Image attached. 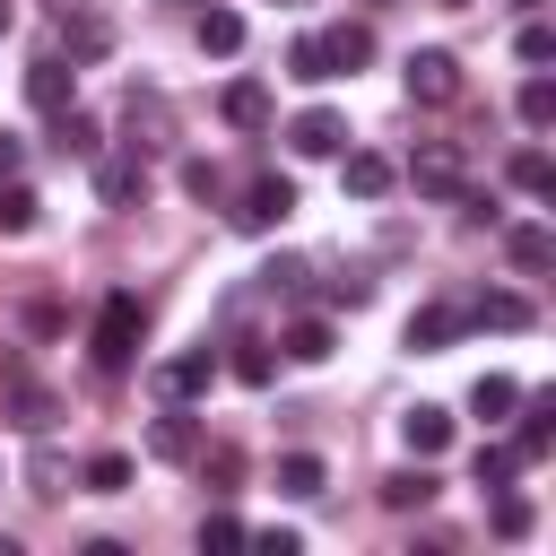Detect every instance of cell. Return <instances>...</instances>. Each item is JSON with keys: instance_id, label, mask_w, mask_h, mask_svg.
<instances>
[{"instance_id": "1", "label": "cell", "mask_w": 556, "mask_h": 556, "mask_svg": "<svg viewBox=\"0 0 556 556\" xmlns=\"http://www.w3.org/2000/svg\"><path fill=\"white\" fill-rule=\"evenodd\" d=\"M139 330H148V304H139L130 287H113L104 313H96V374H122V365L139 356Z\"/></svg>"}, {"instance_id": "2", "label": "cell", "mask_w": 556, "mask_h": 556, "mask_svg": "<svg viewBox=\"0 0 556 556\" xmlns=\"http://www.w3.org/2000/svg\"><path fill=\"white\" fill-rule=\"evenodd\" d=\"M408 182H417L426 200H460V191H469V156H460V139H426V148L408 156Z\"/></svg>"}, {"instance_id": "3", "label": "cell", "mask_w": 556, "mask_h": 556, "mask_svg": "<svg viewBox=\"0 0 556 556\" xmlns=\"http://www.w3.org/2000/svg\"><path fill=\"white\" fill-rule=\"evenodd\" d=\"M400 87H408V104H460V61L452 52H408Z\"/></svg>"}, {"instance_id": "4", "label": "cell", "mask_w": 556, "mask_h": 556, "mask_svg": "<svg viewBox=\"0 0 556 556\" xmlns=\"http://www.w3.org/2000/svg\"><path fill=\"white\" fill-rule=\"evenodd\" d=\"M287 217H295V182H287V174H261V182L243 191V208H235L243 235H269V226H287Z\"/></svg>"}, {"instance_id": "5", "label": "cell", "mask_w": 556, "mask_h": 556, "mask_svg": "<svg viewBox=\"0 0 556 556\" xmlns=\"http://www.w3.org/2000/svg\"><path fill=\"white\" fill-rule=\"evenodd\" d=\"M287 148H295V156H339V148H348V113H330V104L295 113V122H287Z\"/></svg>"}, {"instance_id": "6", "label": "cell", "mask_w": 556, "mask_h": 556, "mask_svg": "<svg viewBox=\"0 0 556 556\" xmlns=\"http://www.w3.org/2000/svg\"><path fill=\"white\" fill-rule=\"evenodd\" d=\"M521 408V434H513V460L530 469V460H547V443H556V391H530V400H513Z\"/></svg>"}, {"instance_id": "7", "label": "cell", "mask_w": 556, "mask_h": 556, "mask_svg": "<svg viewBox=\"0 0 556 556\" xmlns=\"http://www.w3.org/2000/svg\"><path fill=\"white\" fill-rule=\"evenodd\" d=\"M96 200H104V208H139V200H148V165H139V148L96 165Z\"/></svg>"}, {"instance_id": "8", "label": "cell", "mask_w": 556, "mask_h": 556, "mask_svg": "<svg viewBox=\"0 0 556 556\" xmlns=\"http://www.w3.org/2000/svg\"><path fill=\"white\" fill-rule=\"evenodd\" d=\"M208 382H217V348H182L174 365H156V391L165 400H200Z\"/></svg>"}, {"instance_id": "9", "label": "cell", "mask_w": 556, "mask_h": 556, "mask_svg": "<svg viewBox=\"0 0 556 556\" xmlns=\"http://www.w3.org/2000/svg\"><path fill=\"white\" fill-rule=\"evenodd\" d=\"M26 96H35V113H70V96H78V70H70L61 52H43V61L26 70Z\"/></svg>"}, {"instance_id": "10", "label": "cell", "mask_w": 556, "mask_h": 556, "mask_svg": "<svg viewBox=\"0 0 556 556\" xmlns=\"http://www.w3.org/2000/svg\"><path fill=\"white\" fill-rule=\"evenodd\" d=\"M460 330H469V313H460V304H417V313H408V348H417V356H434V348H443V339H460Z\"/></svg>"}, {"instance_id": "11", "label": "cell", "mask_w": 556, "mask_h": 556, "mask_svg": "<svg viewBox=\"0 0 556 556\" xmlns=\"http://www.w3.org/2000/svg\"><path fill=\"white\" fill-rule=\"evenodd\" d=\"M400 434H408V452H417V460H434V452H452V408L417 400V408L400 417Z\"/></svg>"}, {"instance_id": "12", "label": "cell", "mask_w": 556, "mask_h": 556, "mask_svg": "<svg viewBox=\"0 0 556 556\" xmlns=\"http://www.w3.org/2000/svg\"><path fill=\"white\" fill-rule=\"evenodd\" d=\"M321 52H330V70H365L374 61V26L339 17V26H321Z\"/></svg>"}, {"instance_id": "13", "label": "cell", "mask_w": 556, "mask_h": 556, "mask_svg": "<svg viewBox=\"0 0 556 556\" xmlns=\"http://www.w3.org/2000/svg\"><path fill=\"white\" fill-rule=\"evenodd\" d=\"M339 182L356 191V200H382L400 174H391V156H374V148H348V165H339Z\"/></svg>"}, {"instance_id": "14", "label": "cell", "mask_w": 556, "mask_h": 556, "mask_svg": "<svg viewBox=\"0 0 556 556\" xmlns=\"http://www.w3.org/2000/svg\"><path fill=\"white\" fill-rule=\"evenodd\" d=\"M148 452H156V460H191V452H200V426L182 417V400H174V408L148 426Z\"/></svg>"}, {"instance_id": "15", "label": "cell", "mask_w": 556, "mask_h": 556, "mask_svg": "<svg viewBox=\"0 0 556 556\" xmlns=\"http://www.w3.org/2000/svg\"><path fill=\"white\" fill-rule=\"evenodd\" d=\"M269 113H278V104H269L261 78H235V87H226V122H235V130H269Z\"/></svg>"}, {"instance_id": "16", "label": "cell", "mask_w": 556, "mask_h": 556, "mask_svg": "<svg viewBox=\"0 0 556 556\" xmlns=\"http://www.w3.org/2000/svg\"><path fill=\"white\" fill-rule=\"evenodd\" d=\"M382 504H391V513H426V504H434V469H426V460H417V469H391V478H382Z\"/></svg>"}, {"instance_id": "17", "label": "cell", "mask_w": 556, "mask_h": 556, "mask_svg": "<svg viewBox=\"0 0 556 556\" xmlns=\"http://www.w3.org/2000/svg\"><path fill=\"white\" fill-rule=\"evenodd\" d=\"M61 52H70V61H104V52H113V26H104V17H61Z\"/></svg>"}, {"instance_id": "18", "label": "cell", "mask_w": 556, "mask_h": 556, "mask_svg": "<svg viewBox=\"0 0 556 556\" xmlns=\"http://www.w3.org/2000/svg\"><path fill=\"white\" fill-rule=\"evenodd\" d=\"M35 217H43V200L17 174H0V235H35Z\"/></svg>"}, {"instance_id": "19", "label": "cell", "mask_w": 556, "mask_h": 556, "mask_svg": "<svg viewBox=\"0 0 556 556\" xmlns=\"http://www.w3.org/2000/svg\"><path fill=\"white\" fill-rule=\"evenodd\" d=\"M504 261H513V269H547V261H556V235H547V226H513V235H504Z\"/></svg>"}, {"instance_id": "20", "label": "cell", "mask_w": 556, "mask_h": 556, "mask_svg": "<svg viewBox=\"0 0 556 556\" xmlns=\"http://www.w3.org/2000/svg\"><path fill=\"white\" fill-rule=\"evenodd\" d=\"M513 400H521V382H513V374H478V391H469V408H478L486 426H504V417H513Z\"/></svg>"}, {"instance_id": "21", "label": "cell", "mask_w": 556, "mask_h": 556, "mask_svg": "<svg viewBox=\"0 0 556 556\" xmlns=\"http://www.w3.org/2000/svg\"><path fill=\"white\" fill-rule=\"evenodd\" d=\"M321 486H330V478H321V460H313V452H287V460H278V495H295V504H313Z\"/></svg>"}, {"instance_id": "22", "label": "cell", "mask_w": 556, "mask_h": 556, "mask_svg": "<svg viewBox=\"0 0 556 556\" xmlns=\"http://www.w3.org/2000/svg\"><path fill=\"white\" fill-rule=\"evenodd\" d=\"M200 52H217V61L243 52V17L235 9H200Z\"/></svg>"}, {"instance_id": "23", "label": "cell", "mask_w": 556, "mask_h": 556, "mask_svg": "<svg viewBox=\"0 0 556 556\" xmlns=\"http://www.w3.org/2000/svg\"><path fill=\"white\" fill-rule=\"evenodd\" d=\"M287 78H304V87L339 78V70H330V52H321V35H295V43H287Z\"/></svg>"}, {"instance_id": "24", "label": "cell", "mask_w": 556, "mask_h": 556, "mask_svg": "<svg viewBox=\"0 0 556 556\" xmlns=\"http://www.w3.org/2000/svg\"><path fill=\"white\" fill-rule=\"evenodd\" d=\"M287 356H295V365H321V356H330V321H321V313L287 321Z\"/></svg>"}, {"instance_id": "25", "label": "cell", "mask_w": 556, "mask_h": 556, "mask_svg": "<svg viewBox=\"0 0 556 556\" xmlns=\"http://www.w3.org/2000/svg\"><path fill=\"white\" fill-rule=\"evenodd\" d=\"M226 365H235V382H252V391H269V382H278V356H269L261 339H235V356H226Z\"/></svg>"}, {"instance_id": "26", "label": "cell", "mask_w": 556, "mask_h": 556, "mask_svg": "<svg viewBox=\"0 0 556 556\" xmlns=\"http://www.w3.org/2000/svg\"><path fill=\"white\" fill-rule=\"evenodd\" d=\"M52 148H61V156H96V122H87L78 104H70V113H52Z\"/></svg>"}, {"instance_id": "27", "label": "cell", "mask_w": 556, "mask_h": 556, "mask_svg": "<svg viewBox=\"0 0 556 556\" xmlns=\"http://www.w3.org/2000/svg\"><path fill=\"white\" fill-rule=\"evenodd\" d=\"M469 321H486V330H530V304H521V295H478Z\"/></svg>"}, {"instance_id": "28", "label": "cell", "mask_w": 556, "mask_h": 556, "mask_svg": "<svg viewBox=\"0 0 556 556\" xmlns=\"http://www.w3.org/2000/svg\"><path fill=\"white\" fill-rule=\"evenodd\" d=\"M9 417H17L26 434H43V426H52L61 408H52V391H35V382H17V391H9Z\"/></svg>"}, {"instance_id": "29", "label": "cell", "mask_w": 556, "mask_h": 556, "mask_svg": "<svg viewBox=\"0 0 556 556\" xmlns=\"http://www.w3.org/2000/svg\"><path fill=\"white\" fill-rule=\"evenodd\" d=\"M130 486V452H96L87 460V495H122Z\"/></svg>"}, {"instance_id": "30", "label": "cell", "mask_w": 556, "mask_h": 556, "mask_svg": "<svg viewBox=\"0 0 556 556\" xmlns=\"http://www.w3.org/2000/svg\"><path fill=\"white\" fill-rule=\"evenodd\" d=\"M513 182H521L530 200H547V191H556V165H547L539 148H521V156H513Z\"/></svg>"}, {"instance_id": "31", "label": "cell", "mask_w": 556, "mask_h": 556, "mask_svg": "<svg viewBox=\"0 0 556 556\" xmlns=\"http://www.w3.org/2000/svg\"><path fill=\"white\" fill-rule=\"evenodd\" d=\"M513 478H521V460H513V443H486V452H478V486L495 495V486H513Z\"/></svg>"}, {"instance_id": "32", "label": "cell", "mask_w": 556, "mask_h": 556, "mask_svg": "<svg viewBox=\"0 0 556 556\" xmlns=\"http://www.w3.org/2000/svg\"><path fill=\"white\" fill-rule=\"evenodd\" d=\"M521 122H530V130H547V122H556V87H547V78H530V87H521Z\"/></svg>"}, {"instance_id": "33", "label": "cell", "mask_w": 556, "mask_h": 556, "mask_svg": "<svg viewBox=\"0 0 556 556\" xmlns=\"http://www.w3.org/2000/svg\"><path fill=\"white\" fill-rule=\"evenodd\" d=\"M495 539H530V504L495 486Z\"/></svg>"}, {"instance_id": "34", "label": "cell", "mask_w": 556, "mask_h": 556, "mask_svg": "<svg viewBox=\"0 0 556 556\" xmlns=\"http://www.w3.org/2000/svg\"><path fill=\"white\" fill-rule=\"evenodd\" d=\"M513 52H521L530 70H539V61H556V26H521V43H513Z\"/></svg>"}, {"instance_id": "35", "label": "cell", "mask_w": 556, "mask_h": 556, "mask_svg": "<svg viewBox=\"0 0 556 556\" xmlns=\"http://www.w3.org/2000/svg\"><path fill=\"white\" fill-rule=\"evenodd\" d=\"M200 547H243V521H235V513H208V521H200Z\"/></svg>"}, {"instance_id": "36", "label": "cell", "mask_w": 556, "mask_h": 556, "mask_svg": "<svg viewBox=\"0 0 556 556\" xmlns=\"http://www.w3.org/2000/svg\"><path fill=\"white\" fill-rule=\"evenodd\" d=\"M182 191H191V200H217V165L191 156V165H182Z\"/></svg>"}, {"instance_id": "37", "label": "cell", "mask_w": 556, "mask_h": 556, "mask_svg": "<svg viewBox=\"0 0 556 556\" xmlns=\"http://www.w3.org/2000/svg\"><path fill=\"white\" fill-rule=\"evenodd\" d=\"M261 287H269V295H295V287H304V261H269Z\"/></svg>"}, {"instance_id": "38", "label": "cell", "mask_w": 556, "mask_h": 556, "mask_svg": "<svg viewBox=\"0 0 556 556\" xmlns=\"http://www.w3.org/2000/svg\"><path fill=\"white\" fill-rule=\"evenodd\" d=\"M17 165H26V139H17V130H0V174H17Z\"/></svg>"}, {"instance_id": "39", "label": "cell", "mask_w": 556, "mask_h": 556, "mask_svg": "<svg viewBox=\"0 0 556 556\" xmlns=\"http://www.w3.org/2000/svg\"><path fill=\"white\" fill-rule=\"evenodd\" d=\"M0 35H9V0H0Z\"/></svg>"}, {"instance_id": "40", "label": "cell", "mask_w": 556, "mask_h": 556, "mask_svg": "<svg viewBox=\"0 0 556 556\" xmlns=\"http://www.w3.org/2000/svg\"><path fill=\"white\" fill-rule=\"evenodd\" d=\"M374 9H400V0H374Z\"/></svg>"}, {"instance_id": "41", "label": "cell", "mask_w": 556, "mask_h": 556, "mask_svg": "<svg viewBox=\"0 0 556 556\" xmlns=\"http://www.w3.org/2000/svg\"><path fill=\"white\" fill-rule=\"evenodd\" d=\"M443 9H469V0H443Z\"/></svg>"}, {"instance_id": "42", "label": "cell", "mask_w": 556, "mask_h": 556, "mask_svg": "<svg viewBox=\"0 0 556 556\" xmlns=\"http://www.w3.org/2000/svg\"><path fill=\"white\" fill-rule=\"evenodd\" d=\"M200 9H208V0H200Z\"/></svg>"}]
</instances>
